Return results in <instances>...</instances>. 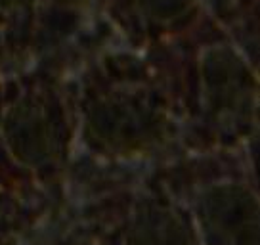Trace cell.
Listing matches in <instances>:
<instances>
[{
    "label": "cell",
    "mask_w": 260,
    "mask_h": 245,
    "mask_svg": "<svg viewBox=\"0 0 260 245\" xmlns=\"http://www.w3.org/2000/svg\"><path fill=\"white\" fill-rule=\"evenodd\" d=\"M142 243L146 245H180L178 243V232L174 230V226H169L167 221L153 222V226H147L144 232V239Z\"/></svg>",
    "instance_id": "cell-1"
}]
</instances>
